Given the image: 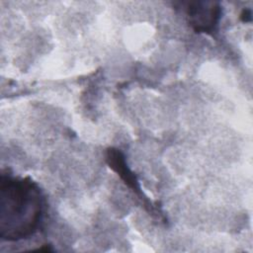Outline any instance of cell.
I'll use <instances>...</instances> for the list:
<instances>
[{"label": "cell", "mask_w": 253, "mask_h": 253, "mask_svg": "<svg viewBox=\"0 0 253 253\" xmlns=\"http://www.w3.org/2000/svg\"><path fill=\"white\" fill-rule=\"evenodd\" d=\"M44 199L39 185L30 177L1 175L0 238L19 241L34 235L42 221Z\"/></svg>", "instance_id": "1"}, {"label": "cell", "mask_w": 253, "mask_h": 253, "mask_svg": "<svg viewBox=\"0 0 253 253\" xmlns=\"http://www.w3.org/2000/svg\"><path fill=\"white\" fill-rule=\"evenodd\" d=\"M185 13L196 33L212 34L218 26L221 8L213 1H191L186 3Z\"/></svg>", "instance_id": "2"}, {"label": "cell", "mask_w": 253, "mask_h": 253, "mask_svg": "<svg viewBox=\"0 0 253 253\" xmlns=\"http://www.w3.org/2000/svg\"><path fill=\"white\" fill-rule=\"evenodd\" d=\"M106 157L107 163L110 166V168L121 177V179L125 182V184L127 187H129L133 192H135V194L141 196L138 181L135 175L132 173V171L127 167L124 153L120 149L112 147L107 150Z\"/></svg>", "instance_id": "3"}, {"label": "cell", "mask_w": 253, "mask_h": 253, "mask_svg": "<svg viewBox=\"0 0 253 253\" xmlns=\"http://www.w3.org/2000/svg\"><path fill=\"white\" fill-rule=\"evenodd\" d=\"M241 19H242L244 22L251 21V12H250L249 10H244L243 13L241 14Z\"/></svg>", "instance_id": "4"}]
</instances>
